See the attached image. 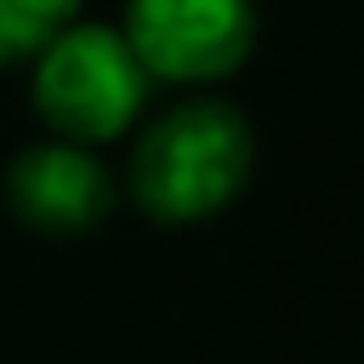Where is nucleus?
Wrapping results in <instances>:
<instances>
[{
    "instance_id": "obj_1",
    "label": "nucleus",
    "mask_w": 364,
    "mask_h": 364,
    "mask_svg": "<svg viewBox=\"0 0 364 364\" xmlns=\"http://www.w3.org/2000/svg\"><path fill=\"white\" fill-rule=\"evenodd\" d=\"M250 154V125L228 102H182L142 131L131 154V193L154 222H205L239 199Z\"/></svg>"
},
{
    "instance_id": "obj_3",
    "label": "nucleus",
    "mask_w": 364,
    "mask_h": 364,
    "mask_svg": "<svg viewBox=\"0 0 364 364\" xmlns=\"http://www.w3.org/2000/svg\"><path fill=\"white\" fill-rule=\"evenodd\" d=\"M148 80L210 85L233 74L256 40L250 0H131L119 28Z\"/></svg>"
},
{
    "instance_id": "obj_2",
    "label": "nucleus",
    "mask_w": 364,
    "mask_h": 364,
    "mask_svg": "<svg viewBox=\"0 0 364 364\" xmlns=\"http://www.w3.org/2000/svg\"><path fill=\"white\" fill-rule=\"evenodd\" d=\"M28 91L40 119L68 142H114L136 125L148 102V68L131 40L108 23H63L28 57Z\"/></svg>"
},
{
    "instance_id": "obj_5",
    "label": "nucleus",
    "mask_w": 364,
    "mask_h": 364,
    "mask_svg": "<svg viewBox=\"0 0 364 364\" xmlns=\"http://www.w3.org/2000/svg\"><path fill=\"white\" fill-rule=\"evenodd\" d=\"M74 17H80V0H0V68L28 63Z\"/></svg>"
},
{
    "instance_id": "obj_4",
    "label": "nucleus",
    "mask_w": 364,
    "mask_h": 364,
    "mask_svg": "<svg viewBox=\"0 0 364 364\" xmlns=\"http://www.w3.org/2000/svg\"><path fill=\"white\" fill-rule=\"evenodd\" d=\"M6 199L34 233H85L114 210V176L85 142L57 136L17 154L6 176Z\"/></svg>"
}]
</instances>
